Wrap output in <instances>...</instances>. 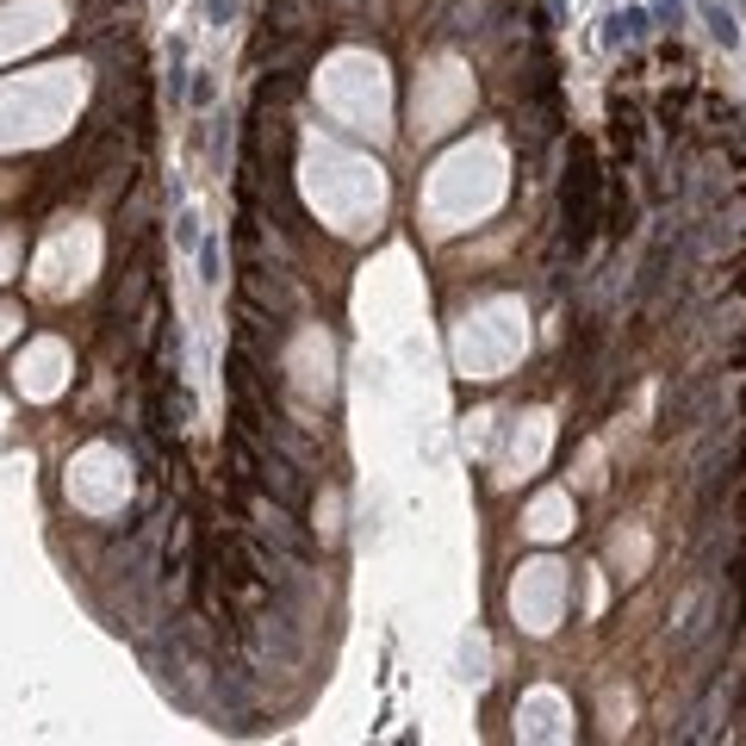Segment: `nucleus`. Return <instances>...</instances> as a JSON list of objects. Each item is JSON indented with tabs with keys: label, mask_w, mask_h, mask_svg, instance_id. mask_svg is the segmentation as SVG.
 <instances>
[{
	"label": "nucleus",
	"mask_w": 746,
	"mask_h": 746,
	"mask_svg": "<svg viewBox=\"0 0 746 746\" xmlns=\"http://www.w3.org/2000/svg\"><path fill=\"white\" fill-rule=\"evenodd\" d=\"M591 218H597V168H591V156L579 150V156H572V181H566V231H572V243L591 237Z\"/></svg>",
	"instance_id": "f257e3e1"
},
{
	"label": "nucleus",
	"mask_w": 746,
	"mask_h": 746,
	"mask_svg": "<svg viewBox=\"0 0 746 746\" xmlns=\"http://www.w3.org/2000/svg\"><path fill=\"white\" fill-rule=\"evenodd\" d=\"M703 19H709V38H715L722 50H734V44H740V25H734V13L722 7V0H703Z\"/></svg>",
	"instance_id": "f03ea898"
},
{
	"label": "nucleus",
	"mask_w": 746,
	"mask_h": 746,
	"mask_svg": "<svg viewBox=\"0 0 746 746\" xmlns=\"http://www.w3.org/2000/svg\"><path fill=\"white\" fill-rule=\"evenodd\" d=\"M200 274H206V280H218V243H200Z\"/></svg>",
	"instance_id": "7ed1b4c3"
}]
</instances>
